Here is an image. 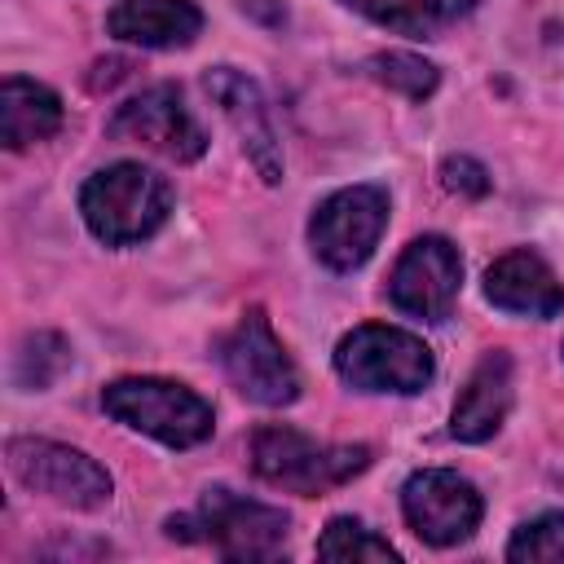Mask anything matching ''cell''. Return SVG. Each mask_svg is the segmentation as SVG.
Returning a JSON list of instances; mask_svg holds the SVG:
<instances>
[{
	"label": "cell",
	"mask_w": 564,
	"mask_h": 564,
	"mask_svg": "<svg viewBox=\"0 0 564 564\" xmlns=\"http://www.w3.org/2000/svg\"><path fill=\"white\" fill-rule=\"evenodd\" d=\"M79 212H84V225L106 247H128L150 238L167 220L172 185L141 163H110L84 181Z\"/></svg>",
	"instance_id": "obj_1"
},
{
	"label": "cell",
	"mask_w": 564,
	"mask_h": 564,
	"mask_svg": "<svg viewBox=\"0 0 564 564\" xmlns=\"http://www.w3.org/2000/svg\"><path fill=\"white\" fill-rule=\"evenodd\" d=\"M251 467L260 480H269L278 489L317 498V494H330L344 480L361 476L370 467V449L366 445H322L295 427L269 423L251 436Z\"/></svg>",
	"instance_id": "obj_2"
},
{
	"label": "cell",
	"mask_w": 564,
	"mask_h": 564,
	"mask_svg": "<svg viewBox=\"0 0 564 564\" xmlns=\"http://www.w3.org/2000/svg\"><path fill=\"white\" fill-rule=\"evenodd\" d=\"M101 405L110 419L172 449H189L212 436V405L176 379H150V375L115 379L101 388Z\"/></svg>",
	"instance_id": "obj_3"
},
{
	"label": "cell",
	"mask_w": 564,
	"mask_h": 564,
	"mask_svg": "<svg viewBox=\"0 0 564 564\" xmlns=\"http://www.w3.org/2000/svg\"><path fill=\"white\" fill-rule=\"evenodd\" d=\"M335 370L344 383H352L357 392H423L436 375L432 348L401 330V326H352L339 344H335Z\"/></svg>",
	"instance_id": "obj_4"
},
{
	"label": "cell",
	"mask_w": 564,
	"mask_h": 564,
	"mask_svg": "<svg viewBox=\"0 0 564 564\" xmlns=\"http://www.w3.org/2000/svg\"><path fill=\"white\" fill-rule=\"evenodd\" d=\"M4 463H9V471L26 489H35V494H44V498H53L62 507L97 511V507L110 502V476H106V467H97L84 449H70L62 441L13 436L4 445Z\"/></svg>",
	"instance_id": "obj_5"
},
{
	"label": "cell",
	"mask_w": 564,
	"mask_h": 564,
	"mask_svg": "<svg viewBox=\"0 0 564 564\" xmlns=\"http://www.w3.org/2000/svg\"><path fill=\"white\" fill-rule=\"evenodd\" d=\"M383 225H388V194L379 185H348L317 203L308 220V247L326 269L348 273L370 260Z\"/></svg>",
	"instance_id": "obj_6"
},
{
	"label": "cell",
	"mask_w": 564,
	"mask_h": 564,
	"mask_svg": "<svg viewBox=\"0 0 564 564\" xmlns=\"http://www.w3.org/2000/svg\"><path fill=\"white\" fill-rule=\"evenodd\" d=\"M220 366L234 388L256 405H291L300 397V370L273 335L264 308H247L238 326L220 339Z\"/></svg>",
	"instance_id": "obj_7"
},
{
	"label": "cell",
	"mask_w": 564,
	"mask_h": 564,
	"mask_svg": "<svg viewBox=\"0 0 564 564\" xmlns=\"http://www.w3.org/2000/svg\"><path fill=\"white\" fill-rule=\"evenodd\" d=\"M401 511H405V524L427 546H454L476 533L485 507L467 476H458L449 467H423L405 480Z\"/></svg>",
	"instance_id": "obj_8"
},
{
	"label": "cell",
	"mask_w": 564,
	"mask_h": 564,
	"mask_svg": "<svg viewBox=\"0 0 564 564\" xmlns=\"http://www.w3.org/2000/svg\"><path fill=\"white\" fill-rule=\"evenodd\" d=\"M458 286H463V260L458 247L441 234L414 238L388 278L392 304L419 322H445L458 300Z\"/></svg>",
	"instance_id": "obj_9"
},
{
	"label": "cell",
	"mask_w": 564,
	"mask_h": 564,
	"mask_svg": "<svg viewBox=\"0 0 564 564\" xmlns=\"http://www.w3.org/2000/svg\"><path fill=\"white\" fill-rule=\"evenodd\" d=\"M198 516L225 560H278L286 551L291 520L282 507L242 498L234 489H207Z\"/></svg>",
	"instance_id": "obj_10"
},
{
	"label": "cell",
	"mask_w": 564,
	"mask_h": 564,
	"mask_svg": "<svg viewBox=\"0 0 564 564\" xmlns=\"http://www.w3.org/2000/svg\"><path fill=\"white\" fill-rule=\"evenodd\" d=\"M110 137L141 141V145H150V150H159V154H167L176 163L198 159L203 145H207L203 128L194 123V115L185 110V101H181V93L172 84H154L141 97L123 101L115 110V119H110Z\"/></svg>",
	"instance_id": "obj_11"
},
{
	"label": "cell",
	"mask_w": 564,
	"mask_h": 564,
	"mask_svg": "<svg viewBox=\"0 0 564 564\" xmlns=\"http://www.w3.org/2000/svg\"><path fill=\"white\" fill-rule=\"evenodd\" d=\"M203 88L220 106V115L234 123V132H238L247 159L256 163L260 181L278 185L282 181V145H278V132H273V119H269V106H264L256 79H247L234 66H212L203 75Z\"/></svg>",
	"instance_id": "obj_12"
},
{
	"label": "cell",
	"mask_w": 564,
	"mask_h": 564,
	"mask_svg": "<svg viewBox=\"0 0 564 564\" xmlns=\"http://www.w3.org/2000/svg\"><path fill=\"white\" fill-rule=\"evenodd\" d=\"M485 300L502 313H520V317H555L564 308V286L560 278L551 273V264L520 247V251H507L489 264L485 273Z\"/></svg>",
	"instance_id": "obj_13"
},
{
	"label": "cell",
	"mask_w": 564,
	"mask_h": 564,
	"mask_svg": "<svg viewBox=\"0 0 564 564\" xmlns=\"http://www.w3.org/2000/svg\"><path fill=\"white\" fill-rule=\"evenodd\" d=\"M106 31L141 48H185L203 31V13L194 0H119L106 13Z\"/></svg>",
	"instance_id": "obj_14"
},
{
	"label": "cell",
	"mask_w": 564,
	"mask_h": 564,
	"mask_svg": "<svg viewBox=\"0 0 564 564\" xmlns=\"http://www.w3.org/2000/svg\"><path fill=\"white\" fill-rule=\"evenodd\" d=\"M507 410H511V357L494 348V352L480 357V366L471 370L467 388L458 392L454 414H449V432L458 441H467V445L489 441L502 427Z\"/></svg>",
	"instance_id": "obj_15"
},
{
	"label": "cell",
	"mask_w": 564,
	"mask_h": 564,
	"mask_svg": "<svg viewBox=\"0 0 564 564\" xmlns=\"http://www.w3.org/2000/svg\"><path fill=\"white\" fill-rule=\"evenodd\" d=\"M57 128H62V97L48 84H35L26 75H9L0 84V141L9 150L48 141Z\"/></svg>",
	"instance_id": "obj_16"
},
{
	"label": "cell",
	"mask_w": 564,
	"mask_h": 564,
	"mask_svg": "<svg viewBox=\"0 0 564 564\" xmlns=\"http://www.w3.org/2000/svg\"><path fill=\"white\" fill-rule=\"evenodd\" d=\"M344 4L405 35H432L476 9V0H344Z\"/></svg>",
	"instance_id": "obj_17"
},
{
	"label": "cell",
	"mask_w": 564,
	"mask_h": 564,
	"mask_svg": "<svg viewBox=\"0 0 564 564\" xmlns=\"http://www.w3.org/2000/svg\"><path fill=\"white\" fill-rule=\"evenodd\" d=\"M317 555L322 560H397V546L379 533H370L361 520L352 516H335L326 524V533L317 538Z\"/></svg>",
	"instance_id": "obj_18"
},
{
	"label": "cell",
	"mask_w": 564,
	"mask_h": 564,
	"mask_svg": "<svg viewBox=\"0 0 564 564\" xmlns=\"http://www.w3.org/2000/svg\"><path fill=\"white\" fill-rule=\"evenodd\" d=\"M366 70H370L379 84H388V88H397L401 97H410V101L432 97V93H436V84H441L436 66H432L427 57H419V53H401V48L370 57V62H366Z\"/></svg>",
	"instance_id": "obj_19"
},
{
	"label": "cell",
	"mask_w": 564,
	"mask_h": 564,
	"mask_svg": "<svg viewBox=\"0 0 564 564\" xmlns=\"http://www.w3.org/2000/svg\"><path fill=\"white\" fill-rule=\"evenodd\" d=\"M507 560L516 564H564V511H542L507 546Z\"/></svg>",
	"instance_id": "obj_20"
},
{
	"label": "cell",
	"mask_w": 564,
	"mask_h": 564,
	"mask_svg": "<svg viewBox=\"0 0 564 564\" xmlns=\"http://www.w3.org/2000/svg\"><path fill=\"white\" fill-rule=\"evenodd\" d=\"M66 361H70L66 339L53 335V330H35V335L22 344V352H18V379H22L26 388H48V383L66 370Z\"/></svg>",
	"instance_id": "obj_21"
},
{
	"label": "cell",
	"mask_w": 564,
	"mask_h": 564,
	"mask_svg": "<svg viewBox=\"0 0 564 564\" xmlns=\"http://www.w3.org/2000/svg\"><path fill=\"white\" fill-rule=\"evenodd\" d=\"M441 181H445L449 194H463V198H485L489 194V172L467 154H449L441 163Z\"/></svg>",
	"instance_id": "obj_22"
}]
</instances>
